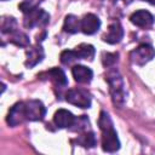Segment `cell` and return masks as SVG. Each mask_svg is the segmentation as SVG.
<instances>
[{
  "label": "cell",
  "mask_w": 155,
  "mask_h": 155,
  "mask_svg": "<svg viewBox=\"0 0 155 155\" xmlns=\"http://www.w3.org/2000/svg\"><path fill=\"white\" fill-rule=\"evenodd\" d=\"M27 59H25V67L28 68H33L35 67L38 63H40L44 58V50L40 45L33 46L27 50Z\"/></svg>",
  "instance_id": "cell-14"
},
{
  "label": "cell",
  "mask_w": 155,
  "mask_h": 155,
  "mask_svg": "<svg viewBox=\"0 0 155 155\" xmlns=\"http://www.w3.org/2000/svg\"><path fill=\"white\" fill-rule=\"evenodd\" d=\"M105 81L109 85V92L111 94L113 102L117 105H121L126 98V91H125V84L122 76L117 70L111 69L105 74Z\"/></svg>",
  "instance_id": "cell-2"
},
{
  "label": "cell",
  "mask_w": 155,
  "mask_h": 155,
  "mask_svg": "<svg viewBox=\"0 0 155 155\" xmlns=\"http://www.w3.org/2000/svg\"><path fill=\"white\" fill-rule=\"evenodd\" d=\"M119 57V53L117 52H114V53H110V52H104L102 54V63L104 67L109 68V67H113L116 62H117V58Z\"/></svg>",
  "instance_id": "cell-21"
},
{
  "label": "cell",
  "mask_w": 155,
  "mask_h": 155,
  "mask_svg": "<svg viewBox=\"0 0 155 155\" xmlns=\"http://www.w3.org/2000/svg\"><path fill=\"white\" fill-rule=\"evenodd\" d=\"M25 103V114L27 120L29 121H40L44 119L46 114V108L44 103L39 99H30L24 102Z\"/></svg>",
  "instance_id": "cell-6"
},
{
  "label": "cell",
  "mask_w": 155,
  "mask_h": 155,
  "mask_svg": "<svg viewBox=\"0 0 155 155\" xmlns=\"http://www.w3.org/2000/svg\"><path fill=\"white\" fill-rule=\"evenodd\" d=\"M2 1H5V0H2Z\"/></svg>",
  "instance_id": "cell-24"
},
{
  "label": "cell",
  "mask_w": 155,
  "mask_h": 155,
  "mask_svg": "<svg viewBox=\"0 0 155 155\" xmlns=\"http://www.w3.org/2000/svg\"><path fill=\"white\" fill-rule=\"evenodd\" d=\"M40 78L44 79L46 78L47 80H50L56 87L58 88H63L68 85V80H67V76L64 74V71L59 68H52L42 74H40Z\"/></svg>",
  "instance_id": "cell-8"
},
{
  "label": "cell",
  "mask_w": 155,
  "mask_h": 155,
  "mask_svg": "<svg viewBox=\"0 0 155 155\" xmlns=\"http://www.w3.org/2000/svg\"><path fill=\"white\" fill-rule=\"evenodd\" d=\"M74 142H76L79 145L84 148H93L97 144V139L93 132H85L81 136H79Z\"/></svg>",
  "instance_id": "cell-17"
},
{
  "label": "cell",
  "mask_w": 155,
  "mask_h": 155,
  "mask_svg": "<svg viewBox=\"0 0 155 155\" xmlns=\"http://www.w3.org/2000/svg\"><path fill=\"white\" fill-rule=\"evenodd\" d=\"M98 126L102 131V148L107 153H115L120 149V140L108 113L101 111Z\"/></svg>",
  "instance_id": "cell-1"
},
{
  "label": "cell",
  "mask_w": 155,
  "mask_h": 155,
  "mask_svg": "<svg viewBox=\"0 0 155 155\" xmlns=\"http://www.w3.org/2000/svg\"><path fill=\"white\" fill-rule=\"evenodd\" d=\"M75 119L76 117L69 110H67V109H58L54 113L53 122L59 128H68V127H71L74 125Z\"/></svg>",
  "instance_id": "cell-10"
},
{
  "label": "cell",
  "mask_w": 155,
  "mask_h": 155,
  "mask_svg": "<svg viewBox=\"0 0 155 155\" xmlns=\"http://www.w3.org/2000/svg\"><path fill=\"white\" fill-rule=\"evenodd\" d=\"M75 52L79 57V59H88L92 61L94 57V47L90 44H80L75 47Z\"/></svg>",
  "instance_id": "cell-16"
},
{
  "label": "cell",
  "mask_w": 155,
  "mask_h": 155,
  "mask_svg": "<svg viewBox=\"0 0 155 155\" xmlns=\"http://www.w3.org/2000/svg\"><path fill=\"white\" fill-rule=\"evenodd\" d=\"M48 22H50V15L39 7L24 13L23 24L25 28L30 29L34 27H45Z\"/></svg>",
  "instance_id": "cell-3"
},
{
  "label": "cell",
  "mask_w": 155,
  "mask_h": 155,
  "mask_svg": "<svg viewBox=\"0 0 155 155\" xmlns=\"http://www.w3.org/2000/svg\"><path fill=\"white\" fill-rule=\"evenodd\" d=\"M130 21H131V23H133L134 25H137L139 28H148V27L153 25L154 17L149 11L139 10V11H136L131 15Z\"/></svg>",
  "instance_id": "cell-9"
},
{
  "label": "cell",
  "mask_w": 155,
  "mask_h": 155,
  "mask_svg": "<svg viewBox=\"0 0 155 155\" xmlns=\"http://www.w3.org/2000/svg\"><path fill=\"white\" fill-rule=\"evenodd\" d=\"M27 120V114H25V103L24 102H18L15 105L11 107V109L8 110L7 117H6V122L15 127L18 126L19 124L24 122Z\"/></svg>",
  "instance_id": "cell-7"
},
{
  "label": "cell",
  "mask_w": 155,
  "mask_h": 155,
  "mask_svg": "<svg viewBox=\"0 0 155 155\" xmlns=\"http://www.w3.org/2000/svg\"><path fill=\"white\" fill-rule=\"evenodd\" d=\"M65 101L79 108L91 107V94L84 88H70L65 93Z\"/></svg>",
  "instance_id": "cell-4"
},
{
  "label": "cell",
  "mask_w": 155,
  "mask_h": 155,
  "mask_svg": "<svg viewBox=\"0 0 155 155\" xmlns=\"http://www.w3.org/2000/svg\"><path fill=\"white\" fill-rule=\"evenodd\" d=\"M17 30V22L13 17H5L1 23V31L2 34H10Z\"/></svg>",
  "instance_id": "cell-19"
},
{
  "label": "cell",
  "mask_w": 155,
  "mask_h": 155,
  "mask_svg": "<svg viewBox=\"0 0 155 155\" xmlns=\"http://www.w3.org/2000/svg\"><path fill=\"white\" fill-rule=\"evenodd\" d=\"M71 74H73L74 80L79 84H88L93 78L92 70L85 65H81V64L74 65L71 68Z\"/></svg>",
  "instance_id": "cell-13"
},
{
  "label": "cell",
  "mask_w": 155,
  "mask_h": 155,
  "mask_svg": "<svg viewBox=\"0 0 155 155\" xmlns=\"http://www.w3.org/2000/svg\"><path fill=\"white\" fill-rule=\"evenodd\" d=\"M79 57L75 52V50H65L61 53V62L64 65H70L73 62L78 61Z\"/></svg>",
  "instance_id": "cell-20"
},
{
  "label": "cell",
  "mask_w": 155,
  "mask_h": 155,
  "mask_svg": "<svg viewBox=\"0 0 155 155\" xmlns=\"http://www.w3.org/2000/svg\"><path fill=\"white\" fill-rule=\"evenodd\" d=\"M154 57H155V50L149 44H140L130 53L131 62L136 65H144Z\"/></svg>",
  "instance_id": "cell-5"
},
{
  "label": "cell",
  "mask_w": 155,
  "mask_h": 155,
  "mask_svg": "<svg viewBox=\"0 0 155 155\" xmlns=\"http://www.w3.org/2000/svg\"><path fill=\"white\" fill-rule=\"evenodd\" d=\"M10 35V41L17 46H21V47H27L29 45V38L22 33V31H18V30H15L12 33L8 34Z\"/></svg>",
  "instance_id": "cell-18"
},
{
  "label": "cell",
  "mask_w": 155,
  "mask_h": 155,
  "mask_svg": "<svg viewBox=\"0 0 155 155\" xmlns=\"http://www.w3.org/2000/svg\"><path fill=\"white\" fill-rule=\"evenodd\" d=\"M101 27L99 18L93 13H87L81 19V31L87 35L94 34Z\"/></svg>",
  "instance_id": "cell-11"
},
{
  "label": "cell",
  "mask_w": 155,
  "mask_h": 155,
  "mask_svg": "<svg viewBox=\"0 0 155 155\" xmlns=\"http://www.w3.org/2000/svg\"><path fill=\"white\" fill-rule=\"evenodd\" d=\"M63 30L70 34H75L79 30H81V19H79L74 15L65 16L64 23H63Z\"/></svg>",
  "instance_id": "cell-15"
},
{
  "label": "cell",
  "mask_w": 155,
  "mask_h": 155,
  "mask_svg": "<svg viewBox=\"0 0 155 155\" xmlns=\"http://www.w3.org/2000/svg\"><path fill=\"white\" fill-rule=\"evenodd\" d=\"M41 2V0H23L21 4H19V10L23 12V13H27L34 8H36L39 6V4Z\"/></svg>",
  "instance_id": "cell-22"
},
{
  "label": "cell",
  "mask_w": 155,
  "mask_h": 155,
  "mask_svg": "<svg viewBox=\"0 0 155 155\" xmlns=\"http://www.w3.org/2000/svg\"><path fill=\"white\" fill-rule=\"evenodd\" d=\"M143 1H147V2H149V4H151V5L155 6V0H143Z\"/></svg>",
  "instance_id": "cell-23"
},
{
  "label": "cell",
  "mask_w": 155,
  "mask_h": 155,
  "mask_svg": "<svg viewBox=\"0 0 155 155\" xmlns=\"http://www.w3.org/2000/svg\"><path fill=\"white\" fill-rule=\"evenodd\" d=\"M122 36H124V29H122L121 24L119 22H113L108 27L107 33L103 35V41L114 45V44L120 42Z\"/></svg>",
  "instance_id": "cell-12"
}]
</instances>
